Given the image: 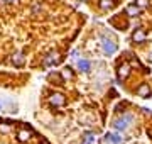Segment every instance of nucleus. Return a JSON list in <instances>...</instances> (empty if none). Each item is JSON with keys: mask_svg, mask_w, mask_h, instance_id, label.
Instances as JSON below:
<instances>
[{"mask_svg": "<svg viewBox=\"0 0 152 144\" xmlns=\"http://www.w3.org/2000/svg\"><path fill=\"white\" fill-rule=\"evenodd\" d=\"M78 68H80V71H83V73H88L90 70H91V61H88V60H78Z\"/></svg>", "mask_w": 152, "mask_h": 144, "instance_id": "obj_3", "label": "nucleus"}, {"mask_svg": "<svg viewBox=\"0 0 152 144\" xmlns=\"http://www.w3.org/2000/svg\"><path fill=\"white\" fill-rule=\"evenodd\" d=\"M132 122H134V115H132V114H124L120 119L115 120L113 127L117 129V131H120V132H124V131H127V129L132 126Z\"/></svg>", "mask_w": 152, "mask_h": 144, "instance_id": "obj_1", "label": "nucleus"}, {"mask_svg": "<svg viewBox=\"0 0 152 144\" xmlns=\"http://www.w3.org/2000/svg\"><path fill=\"white\" fill-rule=\"evenodd\" d=\"M22 61H24V56H22V54H19V56H17V60H15V63H17V65H20Z\"/></svg>", "mask_w": 152, "mask_h": 144, "instance_id": "obj_11", "label": "nucleus"}, {"mask_svg": "<svg viewBox=\"0 0 152 144\" xmlns=\"http://www.w3.org/2000/svg\"><path fill=\"white\" fill-rule=\"evenodd\" d=\"M134 39H135V41H142V39H144V34H142V32H139L137 36H134Z\"/></svg>", "mask_w": 152, "mask_h": 144, "instance_id": "obj_10", "label": "nucleus"}, {"mask_svg": "<svg viewBox=\"0 0 152 144\" xmlns=\"http://www.w3.org/2000/svg\"><path fill=\"white\" fill-rule=\"evenodd\" d=\"M105 143H110V144H122V137L117 136V134H112L108 132L105 136Z\"/></svg>", "mask_w": 152, "mask_h": 144, "instance_id": "obj_4", "label": "nucleus"}, {"mask_svg": "<svg viewBox=\"0 0 152 144\" xmlns=\"http://www.w3.org/2000/svg\"><path fill=\"white\" fill-rule=\"evenodd\" d=\"M102 48H103V53H105L107 56H112L115 51H117V44H115L113 41L107 39L105 36L102 37Z\"/></svg>", "mask_w": 152, "mask_h": 144, "instance_id": "obj_2", "label": "nucleus"}, {"mask_svg": "<svg viewBox=\"0 0 152 144\" xmlns=\"http://www.w3.org/2000/svg\"><path fill=\"white\" fill-rule=\"evenodd\" d=\"M51 104H54V105H63V104H64V97L61 93H54L51 97Z\"/></svg>", "mask_w": 152, "mask_h": 144, "instance_id": "obj_5", "label": "nucleus"}, {"mask_svg": "<svg viewBox=\"0 0 152 144\" xmlns=\"http://www.w3.org/2000/svg\"><path fill=\"white\" fill-rule=\"evenodd\" d=\"M112 7V0H102V9H110Z\"/></svg>", "mask_w": 152, "mask_h": 144, "instance_id": "obj_9", "label": "nucleus"}, {"mask_svg": "<svg viewBox=\"0 0 152 144\" xmlns=\"http://www.w3.org/2000/svg\"><path fill=\"white\" fill-rule=\"evenodd\" d=\"M145 4H147V0H137V5H142V7H144Z\"/></svg>", "mask_w": 152, "mask_h": 144, "instance_id": "obj_12", "label": "nucleus"}, {"mask_svg": "<svg viewBox=\"0 0 152 144\" xmlns=\"http://www.w3.org/2000/svg\"><path fill=\"white\" fill-rule=\"evenodd\" d=\"M0 110H2V102H0Z\"/></svg>", "mask_w": 152, "mask_h": 144, "instance_id": "obj_13", "label": "nucleus"}, {"mask_svg": "<svg viewBox=\"0 0 152 144\" xmlns=\"http://www.w3.org/2000/svg\"><path fill=\"white\" fill-rule=\"evenodd\" d=\"M29 137H31V134L26 132V131H20V132H19V139H20V141H27Z\"/></svg>", "mask_w": 152, "mask_h": 144, "instance_id": "obj_8", "label": "nucleus"}, {"mask_svg": "<svg viewBox=\"0 0 152 144\" xmlns=\"http://www.w3.org/2000/svg\"><path fill=\"white\" fill-rule=\"evenodd\" d=\"M93 143H95V134H93V132H85L83 144H93Z\"/></svg>", "mask_w": 152, "mask_h": 144, "instance_id": "obj_6", "label": "nucleus"}, {"mask_svg": "<svg viewBox=\"0 0 152 144\" xmlns=\"http://www.w3.org/2000/svg\"><path fill=\"white\" fill-rule=\"evenodd\" d=\"M56 61H58L56 54H53V53H51V54H49L48 58H46V65H53V63H56Z\"/></svg>", "mask_w": 152, "mask_h": 144, "instance_id": "obj_7", "label": "nucleus"}]
</instances>
